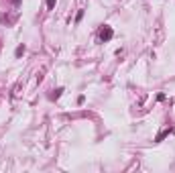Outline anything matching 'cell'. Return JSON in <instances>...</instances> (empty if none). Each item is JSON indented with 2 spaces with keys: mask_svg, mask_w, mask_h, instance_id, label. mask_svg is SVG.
Here are the masks:
<instances>
[{
  "mask_svg": "<svg viewBox=\"0 0 175 173\" xmlns=\"http://www.w3.org/2000/svg\"><path fill=\"white\" fill-rule=\"evenodd\" d=\"M23 53H25V47H23V45H18V47H16V51H14V55H16V57H20Z\"/></svg>",
  "mask_w": 175,
  "mask_h": 173,
  "instance_id": "7a4b0ae2",
  "label": "cell"
},
{
  "mask_svg": "<svg viewBox=\"0 0 175 173\" xmlns=\"http://www.w3.org/2000/svg\"><path fill=\"white\" fill-rule=\"evenodd\" d=\"M53 4H55V0H47V8H53Z\"/></svg>",
  "mask_w": 175,
  "mask_h": 173,
  "instance_id": "277c9868",
  "label": "cell"
},
{
  "mask_svg": "<svg viewBox=\"0 0 175 173\" xmlns=\"http://www.w3.org/2000/svg\"><path fill=\"white\" fill-rule=\"evenodd\" d=\"M112 35H114V31L110 29V27H102L100 29V33H98V37H100V41L104 43V41H110L112 39Z\"/></svg>",
  "mask_w": 175,
  "mask_h": 173,
  "instance_id": "6da1fadb",
  "label": "cell"
},
{
  "mask_svg": "<svg viewBox=\"0 0 175 173\" xmlns=\"http://www.w3.org/2000/svg\"><path fill=\"white\" fill-rule=\"evenodd\" d=\"M61 92H63V90H61V88H57V90H55V94H51V100H57V98L61 96Z\"/></svg>",
  "mask_w": 175,
  "mask_h": 173,
  "instance_id": "3957f363",
  "label": "cell"
}]
</instances>
